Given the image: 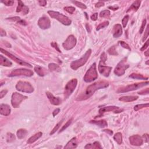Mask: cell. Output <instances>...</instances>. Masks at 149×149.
Wrapping results in <instances>:
<instances>
[{
	"label": "cell",
	"mask_w": 149,
	"mask_h": 149,
	"mask_svg": "<svg viewBox=\"0 0 149 149\" xmlns=\"http://www.w3.org/2000/svg\"><path fill=\"white\" fill-rule=\"evenodd\" d=\"M109 83L107 81L102 80L94 83L89 86L86 90L85 92L83 94H80L77 98V100L82 101L86 100V99L90 98L95 93L96 91L101 89L106 88L108 86Z\"/></svg>",
	"instance_id": "6da1fadb"
},
{
	"label": "cell",
	"mask_w": 149,
	"mask_h": 149,
	"mask_svg": "<svg viewBox=\"0 0 149 149\" xmlns=\"http://www.w3.org/2000/svg\"><path fill=\"white\" fill-rule=\"evenodd\" d=\"M107 59V56L105 52H102L100 57V61L99 64V72L102 75L105 77L109 76L112 68L110 67L106 66L105 63Z\"/></svg>",
	"instance_id": "7a4b0ae2"
},
{
	"label": "cell",
	"mask_w": 149,
	"mask_h": 149,
	"mask_svg": "<svg viewBox=\"0 0 149 149\" xmlns=\"http://www.w3.org/2000/svg\"><path fill=\"white\" fill-rule=\"evenodd\" d=\"M48 14H49V15L51 18L58 20L59 22H61V24L64 25L69 26L72 23L71 20L68 17H67V16L64 15L62 14H60L58 12H55V11H48Z\"/></svg>",
	"instance_id": "3957f363"
},
{
	"label": "cell",
	"mask_w": 149,
	"mask_h": 149,
	"mask_svg": "<svg viewBox=\"0 0 149 149\" xmlns=\"http://www.w3.org/2000/svg\"><path fill=\"white\" fill-rule=\"evenodd\" d=\"M91 54H92V50L89 49L86 51V52L84 54V55L80 59H78V60L73 61V62L71 63V68L74 69V70H77L79 68L84 65V64L86 63L87 60H88Z\"/></svg>",
	"instance_id": "277c9868"
},
{
	"label": "cell",
	"mask_w": 149,
	"mask_h": 149,
	"mask_svg": "<svg viewBox=\"0 0 149 149\" xmlns=\"http://www.w3.org/2000/svg\"><path fill=\"white\" fill-rule=\"evenodd\" d=\"M98 77L96 69V64L94 63L91 67L88 69L83 77V80L87 83L92 82Z\"/></svg>",
	"instance_id": "5b68a950"
},
{
	"label": "cell",
	"mask_w": 149,
	"mask_h": 149,
	"mask_svg": "<svg viewBox=\"0 0 149 149\" xmlns=\"http://www.w3.org/2000/svg\"><path fill=\"white\" fill-rule=\"evenodd\" d=\"M148 84L149 82L147 81V82H141L138 83L130 84V85H127L126 86L121 87V88H120L117 90V93H125L130 92V91H133L145 86L147 85Z\"/></svg>",
	"instance_id": "8992f818"
},
{
	"label": "cell",
	"mask_w": 149,
	"mask_h": 149,
	"mask_svg": "<svg viewBox=\"0 0 149 149\" xmlns=\"http://www.w3.org/2000/svg\"><path fill=\"white\" fill-rule=\"evenodd\" d=\"M16 90L19 92L31 93L34 91V89L29 82L19 81L16 85Z\"/></svg>",
	"instance_id": "52a82bcc"
},
{
	"label": "cell",
	"mask_w": 149,
	"mask_h": 149,
	"mask_svg": "<svg viewBox=\"0 0 149 149\" xmlns=\"http://www.w3.org/2000/svg\"><path fill=\"white\" fill-rule=\"evenodd\" d=\"M129 67V65L126 62V58H124L117 65L115 70H114V73L116 75L120 76L125 74V71Z\"/></svg>",
	"instance_id": "ba28073f"
},
{
	"label": "cell",
	"mask_w": 149,
	"mask_h": 149,
	"mask_svg": "<svg viewBox=\"0 0 149 149\" xmlns=\"http://www.w3.org/2000/svg\"><path fill=\"white\" fill-rule=\"evenodd\" d=\"M77 80L76 79H72V80L69 81L66 84L65 87V92H64V96L65 98H68L69 96H71L74 90H75L77 86Z\"/></svg>",
	"instance_id": "9c48e42d"
},
{
	"label": "cell",
	"mask_w": 149,
	"mask_h": 149,
	"mask_svg": "<svg viewBox=\"0 0 149 149\" xmlns=\"http://www.w3.org/2000/svg\"><path fill=\"white\" fill-rule=\"evenodd\" d=\"M27 99V97L25 96L18 93H14L12 94V99H11V104L14 108H18L21 102Z\"/></svg>",
	"instance_id": "30bf717a"
},
{
	"label": "cell",
	"mask_w": 149,
	"mask_h": 149,
	"mask_svg": "<svg viewBox=\"0 0 149 149\" xmlns=\"http://www.w3.org/2000/svg\"><path fill=\"white\" fill-rule=\"evenodd\" d=\"M33 75V72L32 71L27 69H17L13 70L9 76L14 77L18 76H31Z\"/></svg>",
	"instance_id": "8fae6325"
},
{
	"label": "cell",
	"mask_w": 149,
	"mask_h": 149,
	"mask_svg": "<svg viewBox=\"0 0 149 149\" xmlns=\"http://www.w3.org/2000/svg\"><path fill=\"white\" fill-rule=\"evenodd\" d=\"M1 52L2 53H3V54H4L5 55L8 56V57L9 58H11V59L14 60L15 62H16V63H18V64H19V65H23V66H25V67H29V68H32V66H31L30 64H29V63L26 62L24 61L21 60V59H19V58H18L16 57L15 56L13 55V54H11V53L9 52H8L7 51L5 50L2 49V48H1Z\"/></svg>",
	"instance_id": "7c38bea8"
},
{
	"label": "cell",
	"mask_w": 149,
	"mask_h": 149,
	"mask_svg": "<svg viewBox=\"0 0 149 149\" xmlns=\"http://www.w3.org/2000/svg\"><path fill=\"white\" fill-rule=\"evenodd\" d=\"M76 39L74 37V36L70 35L62 44V46L65 50H69L72 49L76 46Z\"/></svg>",
	"instance_id": "4fadbf2b"
},
{
	"label": "cell",
	"mask_w": 149,
	"mask_h": 149,
	"mask_svg": "<svg viewBox=\"0 0 149 149\" xmlns=\"http://www.w3.org/2000/svg\"><path fill=\"white\" fill-rule=\"evenodd\" d=\"M123 110H121L118 107H116V106H108V107H102L100 108L99 110V115L98 117H100L105 113V112H109V111H113L115 113H118V112H122Z\"/></svg>",
	"instance_id": "5bb4252c"
},
{
	"label": "cell",
	"mask_w": 149,
	"mask_h": 149,
	"mask_svg": "<svg viewBox=\"0 0 149 149\" xmlns=\"http://www.w3.org/2000/svg\"><path fill=\"white\" fill-rule=\"evenodd\" d=\"M38 25L42 29H47L50 27V20L47 16H43L40 18L38 21Z\"/></svg>",
	"instance_id": "9a60e30c"
},
{
	"label": "cell",
	"mask_w": 149,
	"mask_h": 149,
	"mask_svg": "<svg viewBox=\"0 0 149 149\" xmlns=\"http://www.w3.org/2000/svg\"><path fill=\"white\" fill-rule=\"evenodd\" d=\"M130 143L132 145L136 146H141L143 143V140L142 137L139 135H133L129 137Z\"/></svg>",
	"instance_id": "2e32d148"
},
{
	"label": "cell",
	"mask_w": 149,
	"mask_h": 149,
	"mask_svg": "<svg viewBox=\"0 0 149 149\" xmlns=\"http://www.w3.org/2000/svg\"><path fill=\"white\" fill-rule=\"evenodd\" d=\"M46 95L50 100V101L52 104L54 105H59L61 103V100L59 97H56L54 96V95L52 93L50 92L46 93Z\"/></svg>",
	"instance_id": "e0dca14e"
},
{
	"label": "cell",
	"mask_w": 149,
	"mask_h": 149,
	"mask_svg": "<svg viewBox=\"0 0 149 149\" xmlns=\"http://www.w3.org/2000/svg\"><path fill=\"white\" fill-rule=\"evenodd\" d=\"M18 5L16 8V12H22L23 15H26L29 12V8L25 5L22 1H18Z\"/></svg>",
	"instance_id": "ac0fdd59"
},
{
	"label": "cell",
	"mask_w": 149,
	"mask_h": 149,
	"mask_svg": "<svg viewBox=\"0 0 149 149\" xmlns=\"http://www.w3.org/2000/svg\"><path fill=\"white\" fill-rule=\"evenodd\" d=\"M112 33H113V37L115 38H118L122 35V28L120 24H117L114 25L113 29H112Z\"/></svg>",
	"instance_id": "d6986e66"
},
{
	"label": "cell",
	"mask_w": 149,
	"mask_h": 149,
	"mask_svg": "<svg viewBox=\"0 0 149 149\" xmlns=\"http://www.w3.org/2000/svg\"><path fill=\"white\" fill-rule=\"evenodd\" d=\"M11 110L10 107L7 104H2L0 105V113L4 116H8L11 113Z\"/></svg>",
	"instance_id": "ffe728a7"
},
{
	"label": "cell",
	"mask_w": 149,
	"mask_h": 149,
	"mask_svg": "<svg viewBox=\"0 0 149 149\" xmlns=\"http://www.w3.org/2000/svg\"><path fill=\"white\" fill-rule=\"evenodd\" d=\"M77 141L76 137H74L64 147L65 149H75L77 147Z\"/></svg>",
	"instance_id": "44dd1931"
},
{
	"label": "cell",
	"mask_w": 149,
	"mask_h": 149,
	"mask_svg": "<svg viewBox=\"0 0 149 149\" xmlns=\"http://www.w3.org/2000/svg\"><path fill=\"white\" fill-rule=\"evenodd\" d=\"M138 99V97L135 96H123L120 97L119 100L122 102H132L133 101L136 100Z\"/></svg>",
	"instance_id": "7402d4cb"
},
{
	"label": "cell",
	"mask_w": 149,
	"mask_h": 149,
	"mask_svg": "<svg viewBox=\"0 0 149 149\" xmlns=\"http://www.w3.org/2000/svg\"><path fill=\"white\" fill-rule=\"evenodd\" d=\"M0 65L4 67H11L12 65V62L9 60H8L7 58L4 57V56L1 55H0Z\"/></svg>",
	"instance_id": "603a6c76"
},
{
	"label": "cell",
	"mask_w": 149,
	"mask_h": 149,
	"mask_svg": "<svg viewBox=\"0 0 149 149\" xmlns=\"http://www.w3.org/2000/svg\"><path fill=\"white\" fill-rule=\"evenodd\" d=\"M42 133L41 132H38V133H36L35 135H33L32 136H31L30 138L28 139L27 143L28 144H31L34 143V142H35L36 140L39 139V138H40L41 137V136H42Z\"/></svg>",
	"instance_id": "cb8c5ba5"
},
{
	"label": "cell",
	"mask_w": 149,
	"mask_h": 149,
	"mask_svg": "<svg viewBox=\"0 0 149 149\" xmlns=\"http://www.w3.org/2000/svg\"><path fill=\"white\" fill-rule=\"evenodd\" d=\"M140 4H141V1H136L134 2L133 4H132V5L130 6V8H129L128 10L127 11V12H130V11H136L137 9H139V8L140 7Z\"/></svg>",
	"instance_id": "d4e9b609"
},
{
	"label": "cell",
	"mask_w": 149,
	"mask_h": 149,
	"mask_svg": "<svg viewBox=\"0 0 149 149\" xmlns=\"http://www.w3.org/2000/svg\"><path fill=\"white\" fill-rule=\"evenodd\" d=\"M34 71L40 76H44V75H46V74H47V71L45 69L43 68L39 67V66H37V67L34 68Z\"/></svg>",
	"instance_id": "484cf974"
},
{
	"label": "cell",
	"mask_w": 149,
	"mask_h": 149,
	"mask_svg": "<svg viewBox=\"0 0 149 149\" xmlns=\"http://www.w3.org/2000/svg\"><path fill=\"white\" fill-rule=\"evenodd\" d=\"M90 123L95 124L99 126H100V127H106L108 124H107V122L105 121V120H100V121H91L90 122Z\"/></svg>",
	"instance_id": "4316f807"
},
{
	"label": "cell",
	"mask_w": 149,
	"mask_h": 149,
	"mask_svg": "<svg viewBox=\"0 0 149 149\" xmlns=\"http://www.w3.org/2000/svg\"><path fill=\"white\" fill-rule=\"evenodd\" d=\"M84 148L96 149H102V147L99 142H95L94 143L88 144V145H87L85 147H84Z\"/></svg>",
	"instance_id": "83f0119b"
},
{
	"label": "cell",
	"mask_w": 149,
	"mask_h": 149,
	"mask_svg": "<svg viewBox=\"0 0 149 149\" xmlns=\"http://www.w3.org/2000/svg\"><path fill=\"white\" fill-rule=\"evenodd\" d=\"M27 131L25 129H20L17 131V136L19 139H22L26 136Z\"/></svg>",
	"instance_id": "f1b7e54d"
},
{
	"label": "cell",
	"mask_w": 149,
	"mask_h": 149,
	"mask_svg": "<svg viewBox=\"0 0 149 149\" xmlns=\"http://www.w3.org/2000/svg\"><path fill=\"white\" fill-rule=\"evenodd\" d=\"M129 77L136 79H140V80H148V77H146L142 74H132L129 76Z\"/></svg>",
	"instance_id": "f546056e"
},
{
	"label": "cell",
	"mask_w": 149,
	"mask_h": 149,
	"mask_svg": "<svg viewBox=\"0 0 149 149\" xmlns=\"http://www.w3.org/2000/svg\"><path fill=\"white\" fill-rule=\"evenodd\" d=\"M114 140L117 142V143H118V145H121V144L122 143V135L120 132L116 133L115 135H114Z\"/></svg>",
	"instance_id": "4dcf8cb0"
},
{
	"label": "cell",
	"mask_w": 149,
	"mask_h": 149,
	"mask_svg": "<svg viewBox=\"0 0 149 149\" xmlns=\"http://www.w3.org/2000/svg\"><path fill=\"white\" fill-rule=\"evenodd\" d=\"M49 69L52 71H57V72H58V71H60L61 70V68L60 67H59V65H58L55 64H54V63L50 64L49 65Z\"/></svg>",
	"instance_id": "1f68e13d"
},
{
	"label": "cell",
	"mask_w": 149,
	"mask_h": 149,
	"mask_svg": "<svg viewBox=\"0 0 149 149\" xmlns=\"http://www.w3.org/2000/svg\"><path fill=\"white\" fill-rule=\"evenodd\" d=\"M15 140V136L14 134L11 133H8L6 135V141L8 143H11Z\"/></svg>",
	"instance_id": "d6a6232c"
},
{
	"label": "cell",
	"mask_w": 149,
	"mask_h": 149,
	"mask_svg": "<svg viewBox=\"0 0 149 149\" xmlns=\"http://www.w3.org/2000/svg\"><path fill=\"white\" fill-rule=\"evenodd\" d=\"M110 16V12L109 10H104L100 12V16L101 18H108Z\"/></svg>",
	"instance_id": "836d02e7"
},
{
	"label": "cell",
	"mask_w": 149,
	"mask_h": 149,
	"mask_svg": "<svg viewBox=\"0 0 149 149\" xmlns=\"http://www.w3.org/2000/svg\"><path fill=\"white\" fill-rule=\"evenodd\" d=\"M64 119H63L62 120H61V121L59 122V123H58V124H57V125H56L54 127V128L53 129L52 131L51 132V133H50V135H53V134H54V133H55V132H56L58 130V129L59 128V127H60L61 125H62V124L63 123V122H64Z\"/></svg>",
	"instance_id": "e575fe53"
},
{
	"label": "cell",
	"mask_w": 149,
	"mask_h": 149,
	"mask_svg": "<svg viewBox=\"0 0 149 149\" xmlns=\"http://www.w3.org/2000/svg\"><path fill=\"white\" fill-rule=\"evenodd\" d=\"M109 25V22L108 21H104V22L101 23V24H100L99 25H98L97 28H96V30L99 31L100 30V29H103V28H105V27H107V26H108Z\"/></svg>",
	"instance_id": "d590c367"
},
{
	"label": "cell",
	"mask_w": 149,
	"mask_h": 149,
	"mask_svg": "<svg viewBox=\"0 0 149 149\" xmlns=\"http://www.w3.org/2000/svg\"><path fill=\"white\" fill-rule=\"evenodd\" d=\"M72 3H74V4L76 6H77V7L81 8V9H86V6L84 4H83V3L79 2V1H72Z\"/></svg>",
	"instance_id": "8d00e7d4"
},
{
	"label": "cell",
	"mask_w": 149,
	"mask_h": 149,
	"mask_svg": "<svg viewBox=\"0 0 149 149\" xmlns=\"http://www.w3.org/2000/svg\"><path fill=\"white\" fill-rule=\"evenodd\" d=\"M149 103L147 104H139V105H136L134 107V110L135 111H137L138 110H140V109L145 108V107H148Z\"/></svg>",
	"instance_id": "74e56055"
},
{
	"label": "cell",
	"mask_w": 149,
	"mask_h": 149,
	"mask_svg": "<svg viewBox=\"0 0 149 149\" xmlns=\"http://www.w3.org/2000/svg\"><path fill=\"white\" fill-rule=\"evenodd\" d=\"M107 52H108L110 55H118V53H117V51H116L115 46H112V47L110 48V49H109L107 51Z\"/></svg>",
	"instance_id": "f35d334b"
},
{
	"label": "cell",
	"mask_w": 149,
	"mask_h": 149,
	"mask_svg": "<svg viewBox=\"0 0 149 149\" xmlns=\"http://www.w3.org/2000/svg\"><path fill=\"white\" fill-rule=\"evenodd\" d=\"M129 15H127L124 16V18L122 19V26H123L124 27H125L126 26L127 22H128V21H129Z\"/></svg>",
	"instance_id": "ab89813d"
},
{
	"label": "cell",
	"mask_w": 149,
	"mask_h": 149,
	"mask_svg": "<svg viewBox=\"0 0 149 149\" xmlns=\"http://www.w3.org/2000/svg\"><path fill=\"white\" fill-rule=\"evenodd\" d=\"M72 118H71V119H70V120H69L68 121L67 123L65 124V125H64V126H62V128L61 129V130H60V131L59 132V133H61V132H62V131H64V130L65 129H66L69 126V125H70V124L72 123Z\"/></svg>",
	"instance_id": "60d3db41"
},
{
	"label": "cell",
	"mask_w": 149,
	"mask_h": 149,
	"mask_svg": "<svg viewBox=\"0 0 149 149\" xmlns=\"http://www.w3.org/2000/svg\"><path fill=\"white\" fill-rule=\"evenodd\" d=\"M64 9L70 14H72L74 12V11H75V8L73 7V6H65L64 8Z\"/></svg>",
	"instance_id": "b9f144b4"
},
{
	"label": "cell",
	"mask_w": 149,
	"mask_h": 149,
	"mask_svg": "<svg viewBox=\"0 0 149 149\" xmlns=\"http://www.w3.org/2000/svg\"><path fill=\"white\" fill-rule=\"evenodd\" d=\"M120 43L121 46L122 47H124V49L128 50H129V51L131 50V49H130V47H129V46L126 43L124 42V41H120Z\"/></svg>",
	"instance_id": "7bdbcfd3"
},
{
	"label": "cell",
	"mask_w": 149,
	"mask_h": 149,
	"mask_svg": "<svg viewBox=\"0 0 149 149\" xmlns=\"http://www.w3.org/2000/svg\"><path fill=\"white\" fill-rule=\"evenodd\" d=\"M1 2L4 3V4L6 6H12L14 4V1H9V0H6V1H2Z\"/></svg>",
	"instance_id": "ee69618b"
},
{
	"label": "cell",
	"mask_w": 149,
	"mask_h": 149,
	"mask_svg": "<svg viewBox=\"0 0 149 149\" xmlns=\"http://www.w3.org/2000/svg\"><path fill=\"white\" fill-rule=\"evenodd\" d=\"M146 25V20L145 19V20H143V22H142V25L141 27H140V28L139 33L140 34H142V33H143V31H144V29H145Z\"/></svg>",
	"instance_id": "f6af8a7d"
},
{
	"label": "cell",
	"mask_w": 149,
	"mask_h": 149,
	"mask_svg": "<svg viewBox=\"0 0 149 149\" xmlns=\"http://www.w3.org/2000/svg\"><path fill=\"white\" fill-rule=\"evenodd\" d=\"M51 46H52V47L54 48V49H56V50H57V51H58L59 52H61V50L59 49V47H58V44H57V43H56V42H52V43H51Z\"/></svg>",
	"instance_id": "bcb514c9"
},
{
	"label": "cell",
	"mask_w": 149,
	"mask_h": 149,
	"mask_svg": "<svg viewBox=\"0 0 149 149\" xmlns=\"http://www.w3.org/2000/svg\"><path fill=\"white\" fill-rule=\"evenodd\" d=\"M145 35H144V37L143 38V41H145V40L146 39H147V37H148L149 36V26H147L146 30V31L145 33Z\"/></svg>",
	"instance_id": "7dc6e473"
},
{
	"label": "cell",
	"mask_w": 149,
	"mask_h": 149,
	"mask_svg": "<svg viewBox=\"0 0 149 149\" xmlns=\"http://www.w3.org/2000/svg\"><path fill=\"white\" fill-rule=\"evenodd\" d=\"M6 19L9 20L11 21H17V22L18 21H19L21 20V18L18 16H15V17H12V18H7Z\"/></svg>",
	"instance_id": "c3c4849f"
},
{
	"label": "cell",
	"mask_w": 149,
	"mask_h": 149,
	"mask_svg": "<svg viewBox=\"0 0 149 149\" xmlns=\"http://www.w3.org/2000/svg\"><path fill=\"white\" fill-rule=\"evenodd\" d=\"M8 90H3L2 91H1V92H0V98L2 99L4 97V96H5V95H6V94L7 93Z\"/></svg>",
	"instance_id": "681fc988"
},
{
	"label": "cell",
	"mask_w": 149,
	"mask_h": 149,
	"mask_svg": "<svg viewBox=\"0 0 149 149\" xmlns=\"http://www.w3.org/2000/svg\"><path fill=\"white\" fill-rule=\"evenodd\" d=\"M149 88H147L145 90H143L140 92H138L139 94H149Z\"/></svg>",
	"instance_id": "f907efd6"
},
{
	"label": "cell",
	"mask_w": 149,
	"mask_h": 149,
	"mask_svg": "<svg viewBox=\"0 0 149 149\" xmlns=\"http://www.w3.org/2000/svg\"><path fill=\"white\" fill-rule=\"evenodd\" d=\"M104 5V2L100 1V2H98L96 4L95 6L96 8H100V7H101V6H103Z\"/></svg>",
	"instance_id": "816d5d0a"
},
{
	"label": "cell",
	"mask_w": 149,
	"mask_h": 149,
	"mask_svg": "<svg viewBox=\"0 0 149 149\" xmlns=\"http://www.w3.org/2000/svg\"><path fill=\"white\" fill-rule=\"evenodd\" d=\"M39 3L40 5L42 6H44L47 5V1H45V0H41V1H39Z\"/></svg>",
	"instance_id": "f5cc1de1"
},
{
	"label": "cell",
	"mask_w": 149,
	"mask_h": 149,
	"mask_svg": "<svg viewBox=\"0 0 149 149\" xmlns=\"http://www.w3.org/2000/svg\"><path fill=\"white\" fill-rule=\"evenodd\" d=\"M97 16H98V14H97V13H95V14H94L91 16V19L93 21H96L97 19Z\"/></svg>",
	"instance_id": "db71d44e"
},
{
	"label": "cell",
	"mask_w": 149,
	"mask_h": 149,
	"mask_svg": "<svg viewBox=\"0 0 149 149\" xmlns=\"http://www.w3.org/2000/svg\"><path fill=\"white\" fill-rule=\"evenodd\" d=\"M149 46V40H147L146 42V43L145 44V45H143V47H142L141 49H140V50L141 51H144L145 49H146L147 47H148Z\"/></svg>",
	"instance_id": "11a10c76"
},
{
	"label": "cell",
	"mask_w": 149,
	"mask_h": 149,
	"mask_svg": "<svg viewBox=\"0 0 149 149\" xmlns=\"http://www.w3.org/2000/svg\"><path fill=\"white\" fill-rule=\"evenodd\" d=\"M59 111H60V109L59 108H56L55 110L54 111L52 112V115L54 116V117H55V115H57L59 113Z\"/></svg>",
	"instance_id": "9f6ffc18"
},
{
	"label": "cell",
	"mask_w": 149,
	"mask_h": 149,
	"mask_svg": "<svg viewBox=\"0 0 149 149\" xmlns=\"http://www.w3.org/2000/svg\"><path fill=\"white\" fill-rule=\"evenodd\" d=\"M18 24L22 25H24V26L27 25V24H26V22L25 21H24V20H21V19L19 21H18Z\"/></svg>",
	"instance_id": "6f0895ef"
},
{
	"label": "cell",
	"mask_w": 149,
	"mask_h": 149,
	"mask_svg": "<svg viewBox=\"0 0 149 149\" xmlns=\"http://www.w3.org/2000/svg\"><path fill=\"white\" fill-rule=\"evenodd\" d=\"M0 36H1V37H3V36H6L5 31L4 30L2 29H1V31H0Z\"/></svg>",
	"instance_id": "680465c9"
},
{
	"label": "cell",
	"mask_w": 149,
	"mask_h": 149,
	"mask_svg": "<svg viewBox=\"0 0 149 149\" xmlns=\"http://www.w3.org/2000/svg\"><path fill=\"white\" fill-rule=\"evenodd\" d=\"M104 131L105 132H107V133H109V135H112V134H113V132H112V130H111L105 129V130H104Z\"/></svg>",
	"instance_id": "91938a15"
},
{
	"label": "cell",
	"mask_w": 149,
	"mask_h": 149,
	"mask_svg": "<svg viewBox=\"0 0 149 149\" xmlns=\"http://www.w3.org/2000/svg\"><path fill=\"white\" fill-rule=\"evenodd\" d=\"M86 27L87 30L88 31L89 33H90L91 31V28H90V26L88 24H86Z\"/></svg>",
	"instance_id": "94428289"
},
{
	"label": "cell",
	"mask_w": 149,
	"mask_h": 149,
	"mask_svg": "<svg viewBox=\"0 0 149 149\" xmlns=\"http://www.w3.org/2000/svg\"><path fill=\"white\" fill-rule=\"evenodd\" d=\"M118 8V6H109V9H111L112 10H114V11L117 10Z\"/></svg>",
	"instance_id": "6125c7cd"
},
{
	"label": "cell",
	"mask_w": 149,
	"mask_h": 149,
	"mask_svg": "<svg viewBox=\"0 0 149 149\" xmlns=\"http://www.w3.org/2000/svg\"><path fill=\"white\" fill-rule=\"evenodd\" d=\"M143 137H145V139H146V142H148L149 137H148V135L147 134H145L143 136Z\"/></svg>",
	"instance_id": "be15d7a7"
},
{
	"label": "cell",
	"mask_w": 149,
	"mask_h": 149,
	"mask_svg": "<svg viewBox=\"0 0 149 149\" xmlns=\"http://www.w3.org/2000/svg\"><path fill=\"white\" fill-rule=\"evenodd\" d=\"M149 50H147L146 51V52L145 53V54L146 55V57H149Z\"/></svg>",
	"instance_id": "e7e4bbea"
},
{
	"label": "cell",
	"mask_w": 149,
	"mask_h": 149,
	"mask_svg": "<svg viewBox=\"0 0 149 149\" xmlns=\"http://www.w3.org/2000/svg\"><path fill=\"white\" fill-rule=\"evenodd\" d=\"M148 62H149V61H147V62H146V64H147V65H148Z\"/></svg>",
	"instance_id": "03108f58"
}]
</instances>
